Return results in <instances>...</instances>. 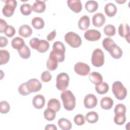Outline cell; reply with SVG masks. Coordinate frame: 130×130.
Here are the masks:
<instances>
[{"instance_id": "6da1fadb", "label": "cell", "mask_w": 130, "mask_h": 130, "mask_svg": "<svg viewBox=\"0 0 130 130\" xmlns=\"http://www.w3.org/2000/svg\"><path fill=\"white\" fill-rule=\"evenodd\" d=\"M66 48L63 44L59 41L55 42L53 45V49L50 52L49 57L58 62H62L65 57Z\"/></svg>"}, {"instance_id": "7a4b0ae2", "label": "cell", "mask_w": 130, "mask_h": 130, "mask_svg": "<svg viewBox=\"0 0 130 130\" xmlns=\"http://www.w3.org/2000/svg\"><path fill=\"white\" fill-rule=\"evenodd\" d=\"M64 108L67 111L73 110L76 106V98L69 90H64L60 95Z\"/></svg>"}, {"instance_id": "3957f363", "label": "cell", "mask_w": 130, "mask_h": 130, "mask_svg": "<svg viewBox=\"0 0 130 130\" xmlns=\"http://www.w3.org/2000/svg\"><path fill=\"white\" fill-rule=\"evenodd\" d=\"M29 45L32 49L37 50L40 53L46 52L50 47V44L48 41L44 40H39L37 38L31 39L29 41Z\"/></svg>"}, {"instance_id": "277c9868", "label": "cell", "mask_w": 130, "mask_h": 130, "mask_svg": "<svg viewBox=\"0 0 130 130\" xmlns=\"http://www.w3.org/2000/svg\"><path fill=\"white\" fill-rule=\"evenodd\" d=\"M112 90L115 98L119 100H123L127 96V91L126 88L119 81H115L113 83Z\"/></svg>"}, {"instance_id": "5b68a950", "label": "cell", "mask_w": 130, "mask_h": 130, "mask_svg": "<svg viewBox=\"0 0 130 130\" xmlns=\"http://www.w3.org/2000/svg\"><path fill=\"white\" fill-rule=\"evenodd\" d=\"M64 40L72 48H78L82 44V40L80 37L73 31L67 33L64 36Z\"/></svg>"}, {"instance_id": "8992f818", "label": "cell", "mask_w": 130, "mask_h": 130, "mask_svg": "<svg viewBox=\"0 0 130 130\" xmlns=\"http://www.w3.org/2000/svg\"><path fill=\"white\" fill-rule=\"evenodd\" d=\"M56 87L59 90H65L69 86L70 78L66 73L59 74L56 79Z\"/></svg>"}, {"instance_id": "52a82bcc", "label": "cell", "mask_w": 130, "mask_h": 130, "mask_svg": "<svg viewBox=\"0 0 130 130\" xmlns=\"http://www.w3.org/2000/svg\"><path fill=\"white\" fill-rule=\"evenodd\" d=\"M91 61L93 66L101 67L104 63V54L103 51L99 48L95 49L92 52Z\"/></svg>"}, {"instance_id": "ba28073f", "label": "cell", "mask_w": 130, "mask_h": 130, "mask_svg": "<svg viewBox=\"0 0 130 130\" xmlns=\"http://www.w3.org/2000/svg\"><path fill=\"white\" fill-rule=\"evenodd\" d=\"M5 3V5L2 9L3 14L6 17H10L14 14L17 2L15 0H7Z\"/></svg>"}, {"instance_id": "9c48e42d", "label": "cell", "mask_w": 130, "mask_h": 130, "mask_svg": "<svg viewBox=\"0 0 130 130\" xmlns=\"http://www.w3.org/2000/svg\"><path fill=\"white\" fill-rule=\"evenodd\" d=\"M26 87L30 92H36L40 91L42 87L41 82L37 79H31L26 82Z\"/></svg>"}, {"instance_id": "30bf717a", "label": "cell", "mask_w": 130, "mask_h": 130, "mask_svg": "<svg viewBox=\"0 0 130 130\" xmlns=\"http://www.w3.org/2000/svg\"><path fill=\"white\" fill-rule=\"evenodd\" d=\"M74 71L77 74L84 76L89 73L90 68L87 64L82 62H78L74 66Z\"/></svg>"}, {"instance_id": "8fae6325", "label": "cell", "mask_w": 130, "mask_h": 130, "mask_svg": "<svg viewBox=\"0 0 130 130\" xmlns=\"http://www.w3.org/2000/svg\"><path fill=\"white\" fill-rule=\"evenodd\" d=\"M84 37L88 41H96L101 38V34L98 30L89 29L85 31Z\"/></svg>"}, {"instance_id": "7c38bea8", "label": "cell", "mask_w": 130, "mask_h": 130, "mask_svg": "<svg viewBox=\"0 0 130 130\" xmlns=\"http://www.w3.org/2000/svg\"><path fill=\"white\" fill-rule=\"evenodd\" d=\"M98 100L95 95L93 94H87L84 99V105L87 109L94 108L97 104Z\"/></svg>"}, {"instance_id": "4fadbf2b", "label": "cell", "mask_w": 130, "mask_h": 130, "mask_svg": "<svg viewBox=\"0 0 130 130\" xmlns=\"http://www.w3.org/2000/svg\"><path fill=\"white\" fill-rule=\"evenodd\" d=\"M118 32L121 37L124 38L128 43L129 42V27L127 23H121L118 27Z\"/></svg>"}, {"instance_id": "5bb4252c", "label": "cell", "mask_w": 130, "mask_h": 130, "mask_svg": "<svg viewBox=\"0 0 130 130\" xmlns=\"http://www.w3.org/2000/svg\"><path fill=\"white\" fill-rule=\"evenodd\" d=\"M106 21L104 15L101 13L95 14L92 18V22L93 25L95 27H101L104 25Z\"/></svg>"}, {"instance_id": "9a60e30c", "label": "cell", "mask_w": 130, "mask_h": 130, "mask_svg": "<svg viewBox=\"0 0 130 130\" xmlns=\"http://www.w3.org/2000/svg\"><path fill=\"white\" fill-rule=\"evenodd\" d=\"M67 5L69 8L76 13H79L82 9V5L80 0H68Z\"/></svg>"}, {"instance_id": "2e32d148", "label": "cell", "mask_w": 130, "mask_h": 130, "mask_svg": "<svg viewBox=\"0 0 130 130\" xmlns=\"http://www.w3.org/2000/svg\"><path fill=\"white\" fill-rule=\"evenodd\" d=\"M32 103L34 107L35 108L40 109L44 107L45 104V99L43 95L37 94L34 97Z\"/></svg>"}, {"instance_id": "e0dca14e", "label": "cell", "mask_w": 130, "mask_h": 130, "mask_svg": "<svg viewBox=\"0 0 130 130\" xmlns=\"http://www.w3.org/2000/svg\"><path fill=\"white\" fill-rule=\"evenodd\" d=\"M32 32L31 28L28 25L24 24L21 25L18 29L19 35L24 38H28L30 37Z\"/></svg>"}, {"instance_id": "ac0fdd59", "label": "cell", "mask_w": 130, "mask_h": 130, "mask_svg": "<svg viewBox=\"0 0 130 130\" xmlns=\"http://www.w3.org/2000/svg\"><path fill=\"white\" fill-rule=\"evenodd\" d=\"M78 27L80 29L85 30L88 29L90 25V19L87 15L82 16L79 20L78 23Z\"/></svg>"}, {"instance_id": "d6986e66", "label": "cell", "mask_w": 130, "mask_h": 130, "mask_svg": "<svg viewBox=\"0 0 130 130\" xmlns=\"http://www.w3.org/2000/svg\"><path fill=\"white\" fill-rule=\"evenodd\" d=\"M105 13L110 17H112L115 15L117 12L116 6L112 3H109L105 6Z\"/></svg>"}, {"instance_id": "ffe728a7", "label": "cell", "mask_w": 130, "mask_h": 130, "mask_svg": "<svg viewBox=\"0 0 130 130\" xmlns=\"http://www.w3.org/2000/svg\"><path fill=\"white\" fill-rule=\"evenodd\" d=\"M89 79L90 82L95 85H98L103 82V77L100 73L96 72H91L89 75Z\"/></svg>"}, {"instance_id": "44dd1931", "label": "cell", "mask_w": 130, "mask_h": 130, "mask_svg": "<svg viewBox=\"0 0 130 130\" xmlns=\"http://www.w3.org/2000/svg\"><path fill=\"white\" fill-rule=\"evenodd\" d=\"M101 107L105 110H109L112 108L113 105V100L109 96H105L103 98L100 102Z\"/></svg>"}, {"instance_id": "7402d4cb", "label": "cell", "mask_w": 130, "mask_h": 130, "mask_svg": "<svg viewBox=\"0 0 130 130\" xmlns=\"http://www.w3.org/2000/svg\"><path fill=\"white\" fill-rule=\"evenodd\" d=\"M32 10L38 13H43L46 9V4L44 1H36L32 6Z\"/></svg>"}, {"instance_id": "603a6c76", "label": "cell", "mask_w": 130, "mask_h": 130, "mask_svg": "<svg viewBox=\"0 0 130 130\" xmlns=\"http://www.w3.org/2000/svg\"><path fill=\"white\" fill-rule=\"evenodd\" d=\"M61 107V105L59 100L56 99H51L47 103V108L54 110L56 112H58Z\"/></svg>"}, {"instance_id": "cb8c5ba5", "label": "cell", "mask_w": 130, "mask_h": 130, "mask_svg": "<svg viewBox=\"0 0 130 130\" xmlns=\"http://www.w3.org/2000/svg\"><path fill=\"white\" fill-rule=\"evenodd\" d=\"M58 125L59 127L62 130H70L71 129L72 124L71 121L64 118L59 119L58 121Z\"/></svg>"}, {"instance_id": "d4e9b609", "label": "cell", "mask_w": 130, "mask_h": 130, "mask_svg": "<svg viewBox=\"0 0 130 130\" xmlns=\"http://www.w3.org/2000/svg\"><path fill=\"white\" fill-rule=\"evenodd\" d=\"M98 7V3L95 1H88L85 4V9L89 13L95 12L97 10Z\"/></svg>"}, {"instance_id": "484cf974", "label": "cell", "mask_w": 130, "mask_h": 130, "mask_svg": "<svg viewBox=\"0 0 130 130\" xmlns=\"http://www.w3.org/2000/svg\"><path fill=\"white\" fill-rule=\"evenodd\" d=\"M25 44L23 39L19 37H15L11 41L12 47L17 50L21 48Z\"/></svg>"}, {"instance_id": "4316f807", "label": "cell", "mask_w": 130, "mask_h": 130, "mask_svg": "<svg viewBox=\"0 0 130 130\" xmlns=\"http://www.w3.org/2000/svg\"><path fill=\"white\" fill-rule=\"evenodd\" d=\"M44 20L39 17H34L31 20V25L36 29H40L44 27Z\"/></svg>"}, {"instance_id": "83f0119b", "label": "cell", "mask_w": 130, "mask_h": 130, "mask_svg": "<svg viewBox=\"0 0 130 130\" xmlns=\"http://www.w3.org/2000/svg\"><path fill=\"white\" fill-rule=\"evenodd\" d=\"M95 89L98 93L100 94H104L109 90V85L106 82H102L98 85H96Z\"/></svg>"}, {"instance_id": "f1b7e54d", "label": "cell", "mask_w": 130, "mask_h": 130, "mask_svg": "<svg viewBox=\"0 0 130 130\" xmlns=\"http://www.w3.org/2000/svg\"><path fill=\"white\" fill-rule=\"evenodd\" d=\"M111 56L115 59H119L122 55V51L117 45H115L109 51Z\"/></svg>"}, {"instance_id": "f546056e", "label": "cell", "mask_w": 130, "mask_h": 130, "mask_svg": "<svg viewBox=\"0 0 130 130\" xmlns=\"http://www.w3.org/2000/svg\"><path fill=\"white\" fill-rule=\"evenodd\" d=\"M102 45L104 48L107 51H109L111 49H112L115 45V43L113 40L110 38H105L102 42Z\"/></svg>"}, {"instance_id": "4dcf8cb0", "label": "cell", "mask_w": 130, "mask_h": 130, "mask_svg": "<svg viewBox=\"0 0 130 130\" xmlns=\"http://www.w3.org/2000/svg\"><path fill=\"white\" fill-rule=\"evenodd\" d=\"M85 119L90 123H95L99 120V115L95 111H90L86 114Z\"/></svg>"}, {"instance_id": "1f68e13d", "label": "cell", "mask_w": 130, "mask_h": 130, "mask_svg": "<svg viewBox=\"0 0 130 130\" xmlns=\"http://www.w3.org/2000/svg\"><path fill=\"white\" fill-rule=\"evenodd\" d=\"M20 57L23 59H28L30 56V50L27 46L25 44L21 48L18 50Z\"/></svg>"}, {"instance_id": "d6a6232c", "label": "cell", "mask_w": 130, "mask_h": 130, "mask_svg": "<svg viewBox=\"0 0 130 130\" xmlns=\"http://www.w3.org/2000/svg\"><path fill=\"white\" fill-rule=\"evenodd\" d=\"M10 59V53L6 50H0V64L7 63Z\"/></svg>"}, {"instance_id": "836d02e7", "label": "cell", "mask_w": 130, "mask_h": 130, "mask_svg": "<svg viewBox=\"0 0 130 130\" xmlns=\"http://www.w3.org/2000/svg\"><path fill=\"white\" fill-rule=\"evenodd\" d=\"M44 118L48 121H52L56 116V112L50 109L47 108L44 112Z\"/></svg>"}, {"instance_id": "e575fe53", "label": "cell", "mask_w": 130, "mask_h": 130, "mask_svg": "<svg viewBox=\"0 0 130 130\" xmlns=\"http://www.w3.org/2000/svg\"><path fill=\"white\" fill-rule=\"evenodd\" d=\"M20 10L21 13L25 16H27L31 14L32 8V6L27 3L25 4H23L21 5L20 7Z\"/></svg>"}, {"instance_id": "d590c367", "label": "cell", "mask_w": 130, "mask_h": 130, "mask_svg": "<svg viewBox=\"0 0 130 130\" xmlns=\"http://www.w3.org/2000/svg\"><path fill=\"white\" fill-rule=\"evenodd\" d=\"M104 34L108 37H112L116 33V28L112 24H107L104 28Z\"/></svg>"}, {"instance_id": "8d00e7d4", "label": "cell", "mask_w": 130, "mask_h": 130, "mask_svg": "<svg viewBox=\"0 0 130 130\" xmlns=\"http://www.w3.org/2000/svg\"><path fill=\"white\" fill-rule=\"evenodd\" d=\"M46 66L48 70L51 71H54L58 67V62L55 60L49 57L47 61Z\"/></svg>"}, {"instance_id": "74e56055", "label": "cell", "mask_w": 130, "mask_h": 130, "mask_svg": "<svg viewBox=\"0 0 130 130\" xmlns=\"http://www.w3.org/2000/svg\"><path fill=\"white\" fill-rule=\"evenodd\" d=\"M125 114H115L114 117V121L117 125H123L126 121Z\"/></svg>"}, {"instance_id": "f35d334b", "label": "cell", "mask_w": 130, "mask_h": 130, "mask_svg": "<svg viewBox=\"0 0 130 130\" xmlns=\"http://www.w3.org/2000/svg\"><path fill=\"white\" fill-rule=\"evenodd\" d=\"M126 107L123 104H117L114 108L115 114H125Z\"/></svg>"}, {"instance_id": "ab89813d", "label": "cell", "mask_w": 130, "mask_h": 130, "mask_svg": "<svg viewBox=\"0 0 130 130\" xmlns=\"http://www.w3.org/2000/svg\"><path fill=\"white\" fill-rule=\"evenodd\" d=\"M10 109V106L9 104L5 101H3L1 102L0 111L1 113L6 114L9 112Z\"/></svg>"}, {"instance_id": "60d3db41", "label": "cell", "mask_w": 130, "mask_h": 130, "mask_svg": "<svg viewBox=\"0 0 130 130\" xmlns=\"http://www.w3.org/2000/svg\"><path fill=\"white\" fill-rule=\"evenodd\" d=\"M74 121L77 125H82L85 123V117L82 114H77L74 117Z\"/></svg>"}, {"instance_id": "b9f144b4", "label": "cell", "mask_w": 130, "mask_h": 130, "mask_svg": "<svg viewBox=\"0 0 130 130\" xmlns=\"http://www.w3.org/2000/svg\"><path fill=\"white\" fill-rule=\"evenodd\" d=\"M18 92L19 93L22 95H27L28 94H29L31 92H30L27 87H26V83H23L22 84H21L18 87Z\"/></svg>"}, {"instance_id": "7bdbcfd3", "label": "cell", "mask_w": 130, "mask_h": 130, "mask_svg": "<svg viewBox=\"0 0 130 130\" xmlns=\"http://www.w3.org/2000/svg\"><path fill=\"white\" fill-rule=\"evenodd\" d=\"M41 80L44 82H48L52 79V75L48 71H44L41 76Z\"/></svg>"}, {"instance_id": "ee69618b", "label": "cell", "mask_w": 130, "mask_h": 130, "mask_svg": "<svg viewBox=\"0 0 130 130\" xmlns=\"http://www.w3.org/2000/svg\"><path fill=\"white\" fill-rule=\"evenodd\" d=\"M15 29L11 25H8L6 29H5L4 33L6 36L9 38H11L15 34Z\"/></svg>"}, {"instance_id": "f6af8a7d", "label": "cell", "mask_w": 130, "mask_h": 130, "mask_svg": "<svg viewBox=\"0 0 130 130\" xmlns=\"http://www.w3.org/2000/svg\"><path fill=\"white\" fill-rule=\"evenodd\" d=\"M0 32L3 33L4 32L5 29H6L7 27L8 26L7 22L5 21V20H3V19H0Z\"/></svg>"}, {"instance_id": "bcb514c9", "label": "cell", "mask_w": 130, "mask_h": 130, "mask_svg": "<svg viewBox=\"0 0 130 130\" xmlns=\"http://www.w3.org/2000/svg\"><path fill=\"white\" fill-rule=\"evenodd\" d=\"M56 36V31L55 29H54L52 31H51L50 33H49L47 36V39L49 41H51L53 40L54 39Z\"/></svg>"}, {"instance_id": "7dc6e473", "label": "cell", "mask_w": 130, "mask_h": 130, "mask_svg": "<svg viewBox=\"0 0 130 130\" xmlns=\"http://www.w3.org/2000/svg\"><path fill=\"white\" fill-rule=\"evenodd\" d=\"M1 44H0V47H6L8 43V41L7 40V39L3 36H1Z\"/></svg>"}, {"instance_id": "c3c4849f", "label": "cell", "mask_w": 130, "mask_h": 130, "mask_svg": "<svg viewBox=\"0 0 130 130\" xmlns=\"http://www.w3.org/2000/svg\"><path fill=\"white\" fill-rule=\"evenodd\" d=\"M45 130H57V127L55 126V125L53 124H47L46 125V127H45Z\"/></svg>"}, {"instance_id": "681fc988", "label": "cell", "mask_w": 130, "mask_h": 130, "mask_svg": "<svg viewBox=\"0 0 130 130\" xmlns=\"http://www.w3.org/2000/svg\"><path fill=\"white\" fill-rule=\"evenodd\" d=\"M117 3H119V4H122V3H124L125 1H124L123 2H121V1H116Z\"/></svg>"}]
</instances>
